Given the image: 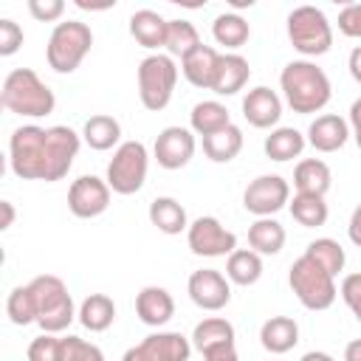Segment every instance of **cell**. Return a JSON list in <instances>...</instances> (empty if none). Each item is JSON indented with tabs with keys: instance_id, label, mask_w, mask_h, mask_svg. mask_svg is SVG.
Listing matches in <instances>:
<instances>
[{
	"instance_id": "obj_30",
	"label": "cell",
	"mask_w": 361,
	"mask_h": 361,
	"mask_svg": "<svg viewBox=\"0 0 361 361\" xmlns=\"http://www.w3.org/2000/svg\"><path fill=\"white\" fill-rule=\"evenodd\" d=\"M149 223L164 234H180L189 228L186 209L175 197H155L149 203Z\"/></svg>"
},
{
	"instance_id": "obj_44",
	"label": "cell",
	"mask_w": 361,
	"mask_h": 361,
	"mask_svg": "<svg viewBox=\"0 0 361 361\" xmlns=\"http://www.w3.org/2000/svg\"><path fill=\"white\" fill-rule=\"evenodd\" d=\"M28 11H31V17L39 20V23H54V20L62 17L65 3H62V0H28Z\"/></svg>"
},
{
	"instance_id": "obj_37",
	"label": "cell",
	"mask_w": 361,
	"mask_h": 361,
	"mask_svg": "<svg viewBox=\"0 0 361 361\" xmlns=\"http://www.w3.org/2000/svg\"><path fill=\"white\" fill-rule=\"evenodd\" d=\"M200 45V34L189 20H169L166 25V51L169 56H186Z\"/></svg>"
},
{
	"instance_id": "obj_20",
	"label": "cell",
	"mask_w": 361,
	"mask_h": 361,
	"mask_svg": "<svg viewBox=\"0 0 361 361\" xmlns=\"http://www.w3.org/2000/svg\"><path fill=\"white\" fill-rule=\"evenodd\" d=\"M217 65H220V54L212 45H203L200 42L195 51H189L180 59V73L186 76L189 85L203 87V90H212L214 76H217Z\"/></svg>"
},
{
	"instance_id": "obj_15",
	"label": "cell",
	"mask_w": 361,
	"mask_h": 361,
	"mask_svg": "<svg viewBox=\"0 0 361 361\" xmlns=\"http://www.w3.org/2000/svg\"><path fill=\"white\" fill-rule=\"evenodd\" d=\"M195 133L186 127H164L155 138L152 155L164 169H183L195 155Z\"/></svg>"
},
{
	"instance_id": "obj_34",
	"label": "cell",
	"mask_w": 361,
	"mask_h": 361,
	"mask_svg": "<svg viewBox=\"0 0 361 361\" xmlns=\"http://www.w3.org/2000/svg\"><path fill=\"white\" fill-rule=\"evenodd\" d=\"M288 209H290L293 220H296L299 226H305V228H319V226H324V223H327V214H330L324 197H319V195H302V192L293 195V200L288 203Z\"/></svg>"
},
{
	"instance_id": "obj_43",
	"label": "cell",
	"mask_w": 361,
	"mask_h": 361,
	"mask_svg": "<svg viewBox=\"0 0 361 361\" xmlns=\"http://www.w3.org/2000/svg\"><path fill=\"white\" fill-rule=\"evenodd\" d=\"M338 31L344 37L361 39V3H350L338 11Z\"/></svg>"
},
{
	"instance_id": "obj_38",
	"label": "cell",
	"mask_w": 361,
	"mask_h": 361,
	"mask_svg": "<svg viewBox=\"0 0 361 361\" xmlns=\"http://www.w3.org/2000/svg\"><path fill=\"white\" fill-rule=\"evenodd\" d=\"M6 313H8L11 324H17V327H25V324L37 322V302H34V293H31L28 285H20V288H14L8 293Z\"/></svg>"
},
{
	"instance_id": "obj_35",
	"label": "cell",
	"mask_w": 361,
	"mask_h": 361,
	"mask_svg": "<svg viewBox=\"0 0 361 361\" xmlns=\"http://www.w3.org/2000/svg\"><path fill=\"white\" fill-rule=\"evenodd\" d=\"M212 37H214L217 45H226V48L237 51V48H243V45L248 42L251 28H248V23H245L240 14L231 11V14H220V17L212 23Z\"/></svg>"
},
{
	"instance_id": "obj_4",
	"label": "cell",
	"mask_w": 361,
	"mask_h": 361,
	"mask_svg": "<svg viewBox=\"0 0 361 361\" xmlns=\"http://www.w3.org/2000/svg\"><path fill=\"white\" fill-rule=\"evenodd\" d=\"M11 172L23 180H45L48 175V127L23 124L8 141Z\"/></svg>"
},
{
	"instance_id": "obj_25",
	"label": "cell",
	"mask_w": 361,
	"mask_h": 361,
	"mask_svg": "<svg viewBox=\"0 0 361 361\" xmlns=\"http://www.w3.org/2000/svg\"><path fill=\"white\" fill-rule=\"evenodd\" d=\"M189 124H192V133L206 138V135H214L220 130H226L231 124V113L226 110V104L214 102V99H206V102H197L189 113Z\"/></svg>"
},
{
	"instance_id": "obj_11",
	"label": "cell",
	"mask_w": 361,
	"mask_h": 361,
	"mask_svg": "<svg viewBox=\"0 0 361 361\" xmlns=\"http://www.w3.org/2000/svg\"><path fill=\"white\" fill-rule=\"evenodd\" d=\"M288 203H290V186L282 175H259L243 192L245 212H251L257 217H271L279 209H285Z\"/></svg>"
},
{
	"instance_id": "obj_49",
	"label": "cell",
	"mask_w": 361,
	"mask_h": 361,
	"mask_svg": "<svg viewBox=\"0 0 361 361\" xmlns=\"http://www.w3.org/2000/svg\"><path fill=\"white\" fill-rule=\"evenodd\" d=\"M344 361H361V338H353L344 347Z\"/></svg>"
},
{
	"instance_id": "obj_36",
	"label": "cell",
	"mask_w": 361,
	"mask_h": 361,
	"mask_svg": "<svg viewBox=\"0 0 361 361\" xmlns=\"http://www.w3.org/2000/svg\"><path fill=\"white\" fill-rule=\"evenodd\" d=\"M305 254H307L310 259H316L330 276H338V271H344V262H347L344 248H341L336 240H330V237H319V240L307 243Z\"/></svg>"
},
{
	"instance_id": "obj_19",
	"label": "cell",
	"mask_w": 361,
	"mask_h": 361,
	"mask_svg": "<svg viewBox=\"0 0 361 361\" xmlns=\"http://www.w3.org/2000/svg\"><path fill=\"white\" fill-rule=\"evenodd\" d=\"M135 313L144 324L149 327H164L172 316H175V299L166 288H158V285H147L138 290L135 296Z\"/></svg>"
},
{
	"instance_id": "obj_6",
	"label": "cell",
	"mask_w": 361,
	"mask_h": 361,
	"mask_svg": "<svg viewBox=\"0 0 361 361\" xmlns=\"http://www.w3.org/2000/svg\"><path fill=\"white\" fill-rule=\"evenodd\" d=\"M288 285L296 293V299L302 302V307H307V310H327L338 296L336 276H330L307 254L293 259V265L288 271Z\"/></svg>"
},
{
	"instance_id": "obj_32",
	"label": "cell",
	"mask_w": 361,
	"mask_h": 361,
	"mask_svg": "<svg viewBox=\"0 0 361 361\" xmlns=\"http://www.w3.org/2000/svg\"><path fill=\"white\" fill-rule=\"evenodd\" d=\"M243 149V130L237 124H228L226 130L214 133V135H206L203 138V152L209 161L214 164H228L240 155Z\"/></svg>"
},
{
	"instance_id": "obj_14",
	"label": "cell",
	"mask_w": 361,
	"mask_h": 361,
	"mask_svg": "<svg viewBox=\"0 0 361 361\" xmlns=\"http://www.w3.org/2000/svg\"><path fill=\"white\" fill-rule=\"evenodd\" d=\"M186 290H189V299L200 307V310H223L228 302H231V285H228V276H223L220 271L214 268H200L189 276L186 282Z\"/></svg>"
},
{
	"instance_id": "obj_3",
	"label": "cell",
	"mask_w": 361,
	"mask_h": 361,
	"mask_svg": "<svg viewBox=\"0 0 361 361\" xmlns=\"http://www.w3.org/2000/svg\"><path fill=\"white\" fill-rule=\"evenodd\" d=\"M28 288H31L34 302H37V324L42 327V333H62L79 316L73 310V299L68 293V285L59 276H54V274L34 276L28 282Z\"/></svg>"
},
{
	"instance_id": "obj_42",
	"label": "cell",
	"mask_w": 361,
	"mask_h": 361,
	"mask_svg": "<svg viewBox=\"0 0 361 361\" xmlns=\"http://www.w3.org/2000/svg\"><path fill=\"white\" fill-rule=\"evenodd\" d=\"M341 299L353 310V316L361 322V274H347L341 279Z\"/></svg>"
},
{
	"instance_id": "obj_7",
	"label": "cell",
	"mask_w": 361,
	"mask_h": 361,
	"mask_svg": "<svg viewBox=\"0 0 361 361\" xmlns=\"http://www.w3.org/2000/svg\"><path fill=\"white\" fill-rule=\"evenodd\" d=\"M178 85V65L169 54H149L138 62V99L147 110L158 113L172 102Z\"/></svg>"
},
{
	"instance_id": "obj_21",
	"label": "cell",
	"mask_w": 361,
	"mask_h": 361,
	"mask_svg": "<svg viewBox=\"0 0 361 361\" xmlns=\"http://www.w3.org/2000/svg\"><path fill=\"white\" fill-rule=\"evenodd\" d=\"M251 79V65L245 56L240 54H220V65H217V76L212 85V93L217 96H234L240 93Z\"/></svg>"
},
{
	"instance_id": "obj_51",
	"label": "cell",
	"mask_w": 361,
	"mask_h": 361,
	"mask_svg": "<svg viewBox=\"0 0 361 361\" xmlns=\"http://www.w3.org/2000/svg\"><path fill=\"white\" fill-rule=\"evenodd\" d=\"M299 361H336L330 353H322V350H310V353H305Z\"/></svg>"
},
{
	"instance_id": "obj_8",
	"label": "cell",
	"mask_w": 361,
	"mask_h": 361,
	"mask_svg": "<svg viewBox=\"0 0 361 361\" xmlns=\"http://www.w3.org/2000/svg\"><path fill=\"white\" fill-rule=\"evenodd\" d=\"M288 39L302 56H322L333 45L330 20L316 6H296L288 14Z\"/></svg>"
},
{
	"instance_id": "obj_29",
	"label": "cell",
	"mask_w": 361,
	"mask_h": 361,
	"mask_svg": "<svg viewBox=\"0 0 361 361\" xmlns=\"http://www.w3.org/2000/svg\"><path fill=\"white\" fill-rule=\"evenodd\" d=\"M305 144H307V138L296 130V127H276V130H271V135L265 138V144H262V149H265V155L271 158V161H290V158H299L302 155V149H305Z\"/></svg>"
},
{
	"instance_id": "obj_5",
	"label": "cell",
	"mask_w": 361,
	"mask_h": 361,
	"mask_svg": "<svg viewBox=\"0 0 361 361\" xmlns=\"http://www.w3.org/2000/svg\"><path fill=\"white\" fill-rule=\"evenodd\" d=\"M90 45H93L90 25L79 20H65L54 25L45 45V59L56 73H73L82 65V59L90 54Z\"/></svg>"
},
{
	"instance_id": "obj_16",
	"label": "cell",
	"mask_w": 361,
	"mask_h": 361,
	"mask_svg": "<svg viewBox=\"0 0 361 361\" xmlns=\"http://www.w3.org/2000/svg\"><path fill=\"white\" fill-rule=\"evenodd\" d=\"M79 144H82V138L71 127H65V124L48 127V175H45V183L62 180L71 172L73 158L79 152Z\"/></svg>"
},
{
	"instance_id": "obj_45",
	"label": "cell",
	"mask_w": 361,
	"mask_h": 361,
	"mask_svg": "<svg viewBox=\"0 0 361 361\" xmlns=\"http://www.w3.org/2000/svg\"><path fill=\"white\" fill-rule=\"evenodd\" d=\"M203 361H240L234 344H223V347H214V350H206L203 353Z\"/></svg>"
},
{
	"instance_id": "obj_46",
	"label": "cell",
	"mask_w": 361,
	"mask_h": 361,
	"mask_svg": "<svg viewBox=\"0 0 361 361\" xmlns=\"http://www.w3.org/2000/svg\"><path fill=\"white\" fill-rule=\"evenodd\" d=\"M350 135L355 138V144L361 149V96L350 104Z\"/></svg>"
},
{
	"instance_id": "obj_50",
	"label": "cell",
	"mask_w": 361,
	"mask_h": 361,
	"mask_svg": "<svg viewBox=\"0 0 361 361\" xmlns=\"http://www.w3.org/2000/svg\"><path fill=\"white\" fill-rule=\"evenodd\" d=\"M0 209H3V223H0V228H8V226L14 223V206H11V200H3Z\"/></svg>"
},
{
	"instance_id": "obj_41",
	"label": "cell",
	"mask_w": 361,
	"mask_h": 361,
	"mask_svg": "<svg viewBox=\"0 0 361 361\" xmlns=\"http://www.w3.org/2000/svg\"><path fill=\"white\" fill-rule=\"evenodd\" d=\"M23 28L14 23V20H8V17H3L0 20V56H11V54H17L20 51V45H23Z\"/></svg>"
},
{
	"instance_id": "obj_9",
	"label": "cell",
	"mask_w": 361,
	"mask_h": 361,
	"mask_svg": "<svg viewBox=\"0 0 361 361\" xmlns=\"http://www.w3.org/2000/svg\"><path fill=\"white\" fill-rule=\"evenodd\" d=\"M147 169H149L147 147L141 141H124L116 147L104 180L116 195H135L147 180Z\"/></svg>"
},
{
	"instance_id": "obj_28",
	"label": "cell",
	"mask_w": 361,
	"mask_h": 361,
	"mask_svg": "<svg viewBox=\"0 0 361 361\" xmlns=\"http://www.w3.org/2000/svg\"><path fill=\"white\" fill-rule=\"evenodd\" d=\"M82 138H85V144H87L90 149H96V152L113 149V147L118 144V138H121V124H118L113 116H107V113H96V116H90V118L85 121Z\"/></svg>"
},
{
	"instance_id": "obj_13",
	"label": "cell",
	"mask_w": 361,
	"mask_h": 361,
	"mask_svg": "<svg viewBox=\"0 0 361 361\" xmlns=\"http://www.w3.org/2000/svg\"><path fill=\"white\" fill-rule=\"evenodd\" d=\"M192 341L180 333H152L141 344L130 347L121 361H189Z\"/></svg>"
},
{
	"instance_id": "obj_27",
	"label": "cell",
	"mask_w": 361,
	"mask_h": 361,
	"mask_svg": "<svg viewBox=\"0 0 361 361\" xmlns=\"http://www.w3.org/2000/svg\"><path fill=\"white\" fill-rule=\"evenodd\" d=\"M189 341L197 353H206V350H214V347H223V344H234V324L220 319V316H209V319L195 324Z\"/></svg>"
},
{
	"instance_id": "obj_12",
	"label": "cell",
	"mask_w": 361,
	"mask_h": 361,
	"mask_svg": "<svg viewBox=\"0 0 361 361\" xmlns=\"http://www.w3.org/2000/svg\"><path fill=\"white\" fill-rule=\"evenodd\" d=\"M110 186L107 180L96 178V175H82L71 183L68 189V209L73 217L79 220H90V217H99L107 212L110 206Z\"/></svg>"
},
{
	"instance_id": "obj_26",
	"label": "cell",
	"mask_w": 361,
	"mask_h": 361,
	"mask_svg": "<svg viewBox=\"0 0 361 361\" xmlns=\"http://www.w3.org/2000/svg\"><path fill=\"white\" fill-rule=\"evenodd\" d=\"M248 245L251 251H257L259 257L262 254H279L282 245H285V226L274 217H257L251 226H248Z\"/></svg>"
},
{
	"instance_id": "obj_33",
	"label": "cell",
	"mask_w": 361,
	"mask_h": 361,
	"mask_svg": "<svg viewBox=\"0 0 361 361\" xmlns=\"http://www.w3.org/2000/svg\"><path fill=\"white\" fill-rule=\"evenodd\" d=\"M226 276H228V282L243 285V288L259 282V276H262V257L257 251H251V248H237L226 259Z\"/></svg>"
},
{
	"instance_id": "obj_24",
	"label": "cell",
	"mask_w": 361,
	"mask_h": 361,
	"mask_svg": "<svg viewBox=\"0 0 361 361\" xmlns=\"http://www.w3.org/2000/svg\"><path fill=\"white\" fill-rule=\"evenodd\" d=\"M330 183H333L330 166L324 161H319V158H305L293 169V186L302 195H319V197H324L327 189H330Z\"/></svg>"
},
{
	"instance_id": "obj_23",
	"label": "cell",
	"mask_w": 361,
	"mask_h": 361,
	"mask_svg": "<svg viewBox=\"0 0 361 361\" xmlns=\"http://www.w3.org/2000/svg\"><path fill=\"white\" fill-rule=\"evenodd\" d=\"M259 341L268 353L282 355L299 344V324L290 316H271L259 327Z\"/></svg>"
},
{
	"instance_id": "obj_10",
	"label": "cell",
	"mask_w": 361,
	"mask_h": 361,
	"mask_svg": "<svg viewBox=\"0 0 361 361\" xmlns=\"http://www.w3.org/2000/svg\"><path fill=\"white\" fill-rule=\"evenodd\" d=\"M186 243L197 257H226L237 251V234L228 231L217 217L203 214L186 228Z\"/></svg>"
},
{
	"instance_id": "obj_47",
	"label": "cell",
	"mask_w": 361,
	"mask_h": 361,
	"mask_svg": "<svg viewBox=\"0 0 361 361\" xmlns=\"http://www.w3.org/2000/svg\"><path fill=\"white\" fill-rule=\"evenodd\" d=\"M347 234H350V243L361 248V203L353 209L350 214V226H347Z\"/></svg>"
},
{
	"instance_id": "obj_31",
	"label": "cell",
	"mask_w": 361,
	"mask_h": 361,
	"mask_svg": "<svg viewBox=\"0 0 361 361\" xmlns=\"http://www.w3.org/2000/svg\"><path fill=\"white\" fill-rule=\"evenodd\" d=\"M116 319V302L107 293H90L82 305H79V322L85 330L90 333H102L113 324Z\"/></svg>"
},
{
	"instance_id": "obj_22",
	"label": "cell",
	"mask_w": 361,
	"mask_h": 361,
	"mask_svg": "<svg viewBox=\"0 0 361 361\" xmlns=\"http://www.w3.org/2000/svg\"><path fill=\"white\" fill-rule=\"evenodd\" d=\"M166 25H169V20H164L152 8H141V11H135L130 17V34H133V39L141 48H149V51L166 48Z\"/></svg>"
},
{
	"instance_id": "obj_40",
	"label": "cell",
	"mask_w": 361,
	"mask_h": 361,
	"mask_svg": "<svg viewBox=\"0 0 361 361\" xmlns=\"http://www.w3.org/2000/svg\"><path fill=\"white\" fill-rule=\"evenodd\" d=\"M62 338H65V361H104V353L96 344L79 336H62Z\"/></svg>"
},
{
	"instance_id": "obj_18",
	"label": "cell",
	"mask_w": 361,
	"mask_h": 361,
	"mask_svg": "<svg viewBox=\"0 0 361 361\" xmlns=\"http://www.w3.org/2000/svg\"><path fill=\"white\" fill-rule=\"evenodd\" d=\"M350 138V121H344L336 113L316 116L307 127V144L316 152H338Z\"/></svg>"
},
{
	"instance_id": "obj_17",
	"label": "cell",
	"mask_w": 361,
	"mask_h": 361,
	"mask_svg": "<svg viewBox=\"0 0 361 361\" xmlns=\"http://www.w3.org/2000/svg\"><path fill=\"white\" fill-rule=\"evenodd\" d=\"M243 116H245V121L251 127L271 130L282 118V99L276 96V90L259 85V87H254V90L245 93V99H243Z\"/></svg>"
},
{
	"instance_id": "obj_1",
	"label": "cell",
	"mask_w": 361,
	"mask_h": 361,
	"mask_svg": "<svg viewBox=\"0 0 361 361\" xmlns=\"http://www.w3.org/2000/svg\"><path fill=\"white\" fill-rule=\"evenodd\" d=\"M279 87H282V96H285L288 107L299 116H310V113L324 110L330 96H333L327 73L310 59L288 62L279 73Z\"/></svg>"
},
{
	"instance_id": "obj_2",
	"label": "cell",
	"mask_w": 361,
	"mask_h": 361,
	"mask_svg": "<svg viewBox=\"0 0 361 361\" xmlns=\"http://www.w3.org/2000/svg\"><path fill=\"white\" fill-rule=\"evenodd\" d=\"M0 102L8 113L28 116V118H42V116L54 113V107H56L54 90L31 68H14L3 79Z\"/></svg>"
},
{
	"instance_id": "obj_48",
	"label": "cell",
	"mask_w": 361,
	"mask_h": 361,
	"mask_svg": "<svg viewBox=\"0 0 361 361\" xmlns=\"http://www.w3.org/2000/svg\"><path fill=\"white\" fill-rule=\"evenodd\" d=\"M347 68H350V76L361 85V45H355L350 51V59H347Z\"/></svg>"
},
{
	"instance_id": "obj_39",
	"label": "cell",
	"mask_w": 361,
	"mask_h": 361,
	"mask_svg": "<svg viewBox=\"0 0 361 361\" xmlns=\"http://www.w3.org/2000/svg\"><path fill=\"white\" fill-rule=\"evenodd\" d=\"M28 361H65V338L42 333L28 344Z\"/></svg>"
}]
</instances>
